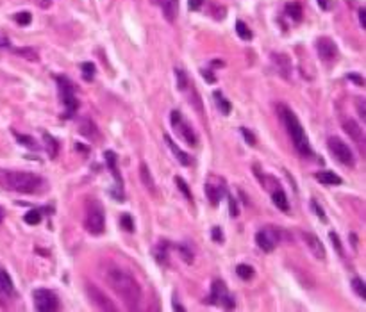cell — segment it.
Segmentation results:
<instances>
[{"label":"cell","mask_w":366,"mask_h":312,"mask_svg":"<svg viewBox=\"0 0 366 312\" xmlns=\"http://www.w3.org/2000/svg\"><path fill=\"white\" fill-rule=\"evenodd\" d=\"M256 243L263 251H274L279 243V230L275 227H265L256 234Z\"/></svg>","instance_id":"30bf717a"},{"label":"cell","mask_w":366,"mask_h":312,"mask_svg":"<svg viewBox=\"0 0 366 312\" xmlns=\"http://www.w3.org/2000/svg\"><path fill=\"white\" fill-rule=\"evenodd\" d=\"M157 4L161 5L163 14L168 22H174L177 16V7H179V0H157Z\"/></svg>","instance_id":"e0dca14e"},{"label":"cell","mask_w":366,"mask_h":312,"mask_svg":"<svg viewBox=\"0 0 366 312\" xmlns=\"http://www.w3.org/2000/svg\"><path fill=\"white\" fill-rule=\"evenodd\" d=\"M16 138H18V141H20V143H22V145H25V147H29V148H36L34 139H32V138H29V136L16 134Z\"/></svg>","instance_id":"d590c367"},{"label":"cell","mask_w":366,"mask_h":312,"mask_svg":"<svg viewBox=\"0 0 366 312\" xmlns=\"http://www.w3.org/2000/svg\"><path fill=\"white\" fill-rule=\"evenodd\" d=\"M213 239L216 241V243H222L223 241V232L220 227H213Z\"/></svg>","instance_id":"60d3db41"},{"label":"cell","mask_w":366,"mask_h":312,"mask_svg":"<svg viewBox=\"0 0 366 312\" xmlns=\"http://www.w3.org/2000/svg\"><path fill=\"white\" fill-rule=\"evenodd\" d=\"M120 225H122L127 232H134V223H132V218L129 216V214H123V216L120 218Z\"/></svg>","instance_id":"836d02e7"},{"label":"cell","mask_w":366,"mask_h":312,"mask_svg":"<svg viewBox=\"0 0 366 312\" xmlns=\"http://www.w3.org/2000/svg\"><path fill=\"white\" fill-rule=\"evenodd\" d=\"M236 273H238V277H240L241 280H250V278L254 277V268L249 264H240L236 268Z\"/></svg>","instance_id":"484cf974"},{"label":"cell","mask_w":366,"mask_h":312,"mask_svg":"<svg viewBox=\"0 0 366 312\" xmlns=\"http://www.w3.org/2000/svg\"><path fill=\"white\" fill-rule=\"evenodd\" d=\"M43 139H45V143H47L48 157H50V159H56L57 152H59V143H57L56 139H54L50 134H43Z\"/></svg>","instance_id":"603a6c76"},{"label":"cell","mask_w":366,"mask_h":312,"mask_svg":"<svg viewBox=\"0 0 366 312\" xmlns=\"http://www.w3.org/2000/svg\"><path fill=\"white\" fill-rule=\"evenodd\" d=\"M277 109H279L280 122L284 123V127H286V130H288V134H289V138H291L293 145H295L296 152L300 154V156H304V157L313 156L309 139H307V136H305L304 127H302L300 120L296 118V114L293 113L291 109L286 107V105H282V104H280Z\"/></svg>","instance_id":"3957f363"},{"label":"cell","mask_w":366,"mask_h":312,"mask_svg":"<svg viewBox=\"0 0 366 312\" xmlns=\"http://www.w3.org/2000/svg\"><path fill=\"white\" fill-rule=\"evenodd\" d=\"M316 50H318V56L323 61H332L338 56V47L331 38H320L316 41Z\"/></svg>","instance_id":"7c38bea8"},{"label":"cell","mask_w":366,"mask_h":312,"mask_svg":"<svg viewBox=\"0 0 366 312\" xmlns=\"http://www.w3.org/2000/svg\"><path fill=\"white\" fill-rule=\"evenodd\" d=\"M214 96H216V105H218V109L222 111V114H231V104H229V100H225L222 96V93H214Z\"/></svg>","instance_id":"4316f807"},{"label":"cell","mask_w":366,"mask_h":312,"mask_svg":"<svg viewBox=\"0 0 366 312\" xmlns=\"http://www.w3.org/2000/svg\"><path fill=\"white\" fill-rule=\"evenodd\" d=\"M316 180H320L325 186H340L343 182L340 175H336L334 171H320V173H316Z\"/></svg>","instance_id":"ffe728a7"},{"label":"cell","mask_w":366,"mask_h":312,"mask_svg":"<svg viewBox=\"0 0 366 312\" xmlns=\"http://www.w3.org/2000/svg\"><path fill=\"white\" fill-rule=\"evenodd\" d=\"M2 220H4V209L0 207V221H2Z\"/></svg>","instance_id":"f907efd6"},{"label":"cell","mask_w":366,"mask_h":312,"mask_svg":"<svg viewBox=\"0 0 366 312\" xmlns=\"http://www.w3.org/2000/svg\"><path fill=\"white\" fill-rule=\"evenodd\" d=\"M302 237H304L305 244L309 246V250L313 251V255L316 257V259L323 260L325 257H327V253H325V248H323L322 241H320L316 235L311 234V232H302Z\"/></svg>","instance_id":"5bb4252c"},{"label":"cell","mask_w":366,"mask_h":312,"mask_svg":"<svg viewBox=\"0 0 366 312\" xmlns=\"http://www.w3.org/2000/svg\"><path fill=\"white\" fill-rule=\"evenodd\" d=\"M272 196H274V204L277 205V209H280V211H284V213H288V211H289V202H288V196H286V193H284L280 187H277Z\"/></svg>","instance_id":"44dd1931"},{"label":"cell","mask_w":366,"mask_h":312,"mask_svg":"<svg viewBox=\"0 0 366 312\" xmlns=\"http://www.w3.org/2000/svg\"><path fill=\"white\" fill-rule=\"evenodd\" d=\"M359 22H361L363 29H366V9L365 7L359 9Z\"/></svg>","instance_id":"ee69618b"},{"label":"cell","mask_w":366,"mask_h":312,"mask_svg":"<svg viewBox=\"0 0 366 312\" xmlns=\"http://www.w3.org/2000/svg\"><path fill=\"white\" fill-rule=\"evenodd\" d=\"M358 111H359V116L365 122V100H358Z\"/></svg>","instance_id":"f6af8a7d"},{"label":"cell","mask_w":366,"mask_h":312,"mask_svg":"<svg viewBox=\"0 0 366 312\" xmlns=\"http://www.w3.org/2000/svg\"><path fill=\"white\" fill-rule=\"evenodd\" d=\"M84 227L92 235H100L105 229V214L104 207L96 198H90L86 204V216H84Z\"/></svg>","instance_id":"277c9868"},{"label":"cell","mask_w":366,"mask_h":312,"mask_svg":"<svg viewBox=\"0 0 366 312\" xmlns=\"http://www.w3.org/2000/svg\"><path fill=\"white\" fill-rule=\"evenodd\" d=\"M313 209H314V213H316V216H318L320 220H322V221H327V218H325V214H323V209L320 207L316 202H313Z\"/></svg>","instance_id":"b9f144b4"},{"label":"cell","mask_w":366,"mask_h":312,"mask_svg":"<svg viewBox=\"0 0 366 312\" xmlns=\"http://www.w3.org/2000/svg\"><path fill=\"white\" fill-rule=\"evenodd\" d=\"M352 287H354V291L358 293L359 298L366 300V287H365V282H363L361 278H354V280H352Z\"/></svg>","instance_id":"f546056e"},{"label":"cell","mask_w":366,"mask_h":312,"mask_svg":"<svg viewBox=\"0 0 366 312\" xmlns=\"http://www.w3.org/2000/svg\"><path fill=\"white\" fill-rule=\"evenodd\" d=\"M57 84H59V91H61L63 104H65L66 111H68V116L72 113H75L79 107V100L74 93V86L66 77H57Z\"/></svg>","instance_id":"9c48e42d"},{"label":"cell","mask_w":366,"mask_h":312,"mask_svg":"<svg viewBox=\"0 0 366 312\" xmlns=\"http://www.w3.org/2000/svg\"><path fill=\"white\" fill-rule=\"evenodd\" d=\"M209 304H220L225 309H234V298L229 295L225 284L222 280H214L213 289H211Z\"/></svg>","instance_id":"8fae6325"},{"label":"cell","mask_w":366,"mask_h":312,"mask_svg":"<svg viewBox=\"0 0 366 312\" xmlns=\"http://www.w3.org/2000/svg\"><path fill=\"white\" fill-rule=\"evenodd\" d=\"M316 2L322 9H329V0H316Z\"/></svg>","instance_id":"c3c4849f"},{"label":"cell","mask_w":366,"mask_h":312,"mask_svg":"<svg viewBox=\"0 0 366 312\" xmlns=\"http://www.w3.org/2000/svg\"><path fill=\"white\" fill-rule=\"evenodd\" d=\"M327 145H329V150H331V154L336 157V159L340 160L341 164L350 166V168L356 164V159H354L352 150H350V147L345 143L343 139H340V138H329Z\"/></svg>","instance_id":"5b68a950"},{"label":"cell","mask_w":366,"mask_h":312,"mask_svg":"<svg viewBox=\"0 0 366 312\" xmlns=\"http://www.w3.org/2000/svg\"><path fill=\"white\" fill-rule=\"evenodd\" d=\"M165 141H166V143H168L170 150H172V152H174V156L177 157V160H179L181 164H183V166H189V164H191V159H189V156H187L186 152H183V150H181V148L174 143V139H172L168 134L165 136Z\"/></svg>","instance_id":"ac0fdd59"},{"label":"cell","mask_w":366,"mask_h":312,"mask_svg":"<svg viewBox=\"0 0 366 312\" xmlns=\"http://www.w3.org/2000/svg\"><path fill=\"white\" fill-rule=\"evenodd\" d=\"M286 14H288L291 20H295V22H300L302 20V7L298 2H289V4H286Z\"/></svg>","instance_id":"7402d4cb"},{"label":"cell","mask_w":366,"mask_h":312,"mask_svg":"<svg viewBox=\"0 0 366 312\" xmlns=\"http://www.w3.org/2000/svg\"><path fill=\"white\" fill-rule=\"evenodd\" d=\"M174 311H186L181 304H174Z\"/></svg>","instance_id":"681fc988"},{"label":"cell","mask_w":366,"mask_h":312,"mask_svg":"<svg viewBox=\"0 0 366 312\" xmlns=\"http://www.w3.org/2000/svg\"><path fill=\"white\" fill-rule=\"evenodd\" d=\"M329 237H331V241H332V244H334L336 246V250H338V253H343V250H341V243H340V237H338V234H334V232H331V234H329Z\"/></svg>","instance_id":"ab89813d"},{"label":"cell","mask_w":366,"mask_h":312,"mask_svg":"<svg viewBox=\"0 0 366 312\" xmlns=\"http://www.w3.org/2000/svg\"><path fill=\"white\" fill-rule=\"evenodd\" d=\"M202 75H204V78L207 80V82H214V75L209 74V70H204V72H202Z\"/></svg>","instance_id":"bcb514c9"},{"label":"cell","mask_w":366,"mask_h":312,"mask_svg":"<svg viewBox=\"0 0 366 312\" xmlns=\"http://www.w3.org/2000/svg\"><path fill=\"white\" fill-rule=\"evenodd\" d=\"M202 4H204V0H189V2H187V5H189L191 11H198V9L202 7Z\"/></svg>","instance_id":"7bdbcfd3"},{"label":"cell","mask_w":366,"mask_h":312,"mask_svg":"<svg viewBox=\"0 0 366 312\" xmlns=\"http://www.w3.org/2000/svg\"><path fill=\"white\" fill-rule=\"evenodd\" d=\"M229 211H231L232 218H236L238 214H240V209H238V204H236V198H232V196H229Z\"/></svg>","instance_id":"74e56055"},{"label":"cell","mask_w":366,"mask_h":312,"mask_svg":"<svg viewBox=\"0 0 366 312\" xmlns=\"http://www.w3.org/2000/svg\"><path fill=\"white\" fill-rule=\"evenodd\" d=\"M14 52H16L18 56L29 59V61H38V54H36V50H32V48H16Z\"/></svg>","instance_id":"4dcf8cb0"},{"label":"cell","mask_w":366,"mask_h":312,"mask_svg":"<svg viewBox=\"0 0 366 312\" xmlns=\"http://www.w3.org/2000/svg\"><path fill=\"white\" fill-rule=\"evenodd\" d=\"M170 122H172V127L175 129V132H179L181 138L186 141L189 147H196V143H198V139H196V134L193 132V129L189 125H187V122L183 118V114L179 113V111H174L170 116Z\"/></svg>","instance_id":"52a82bcc"},{"label":"cell","mask_w":366,"mask_h":312,"mask_svg":"<svg viewBox=\"0 0 366 312\" xmlns=\"http://www.w3.org/2000/svg\"><path fill=\"white\" fill-rule=\"evenodd\" d=\"M0 186L4 189L23 193V195H38L47 189V180L29 171H14V169H0Z\"/></svg>","instance_id":"7a4b0ae2"},{"label":"cell","mask_w":366,"mask_h":312,"mask_svg":"<svg viewBox=\"0 0 366 312\" xmlns=\"http://www.w3.org/2000/svg\"><path fill=\"white\" fill-rule=\"evenodd\" d=\"M14 20H16L20 25H29V23H31V20H32V16H31V13L22 11V13H18L16 16H14Z\"/></svg>","instance_id":"e575fe53"},{"label":"cell","mask_w":366,"mask_h":312,"mask_svg":"<svg viewBox=\"0 0 366 312\" xmlns=\"http://www.w3.org/2000/svg\"><path fill=\"white\" fill-rule=\"evenodd\" d=\"M175 78H177V87H179L181 91H184L187 87V75L184 70L181 68H175Z\"/></svg>","instance_id":"83f0119b"},{"label":"cell","mask_w":366,"mask_h":312,"mask_svg":"<svg viewBox=\"0 0 366 312\" xmlns=\"http://www.w3.org/2000/svg\"><path fill=\"white\" fill-rule=\"evenodd\" d=\"M32 300H34V307L39 312H54L59 309V300H57L56 293L48 289H36L32 293Z\"/></svg>","instance_id":"8992f818"},{"label":"cell","mask_w":366,"mask_h":312,"mask_svg":"<svg viewBox=\"0 0 366 312\" xmlns=\"http://www.w3.org/2000/svg\"><path fill=\"white\" fill-rule=\"evenodd\" d=\"M104 280L114 295L120 296L129 311H138L141 302V287L129 271L120 266L107 264L104 269Z\"/></svg>","instance_id":"6da1fadb"},{"label":"cell","mask_w":366,"mask_h":312,"mask_svg":"<svg viewBox=\"0 0 366 312\" xmlns=\"http://www.w3.org/2000/svg\"><path fill=\"white\" fill-rule=\"evenodd\" d=\"M81 70H83V75L86 80H92V78L95 77V66H93L92 63H83V65H81Z\"/></svg>","instance_id":"d6a6232c"},{"label":"cell","mask_w":366,"mask_h":312,"mask_svg":"<svg viewBox=\"0 0 366 312\" xmlns=\"http://www.w3.org/2000/svg\"><path fill=\"white\" fill-rule=\"evenodd\" d=\"M349 78H352V80H356V82H358L359 86H365V80H363L361 77H358V75H349Z\"/></svg>","instance_id":"7dc6e473"},{"label":"cell","mask_w":366,"mask_h":312,"mask_svg":"<svg viewBox=\"0 0 366 312\" xmlns=\"http://www.w3.org/2000/svg\"><path fill=\"white\" fill-rule=\"evenodd\" d=\"M11 296H14L13 280H11V277H9V273L5 269L0 268V302L4 304L5 300H9Z\"/></svg>","instance_id":"9a60e30c"},{"label":"cell","mask_w":366,"mask_h":312,"mask_svg":"<svg viewBox=\"0 0 366 312\" xmlns=\"http://www.w3.org/2000/svg\"><path fill=\"white\" fill-rule=\"evenodd\" d=\"M204 189H205V195H207V198H209V202L213 205H216L220 202V200L223 198V196L227 195V189H225V186H216V184H211V182H207L204 186Z\"/></svg>","instance_id":"2e32d148"},{"label":"cell","mask_w":366,"mask_h":312,"mask_svg":"<svg viewBox=\"0 0 366 312\" xmlns=\"http://www.w3.org/2000/svg\"><path fill=\"white\" fill-rule=\"evenodd\" d=\"M236 32H238V36H240L241 39H245V41L252 39V31H250L249 25H247L245 22H241V20L236 22Z\"/></svg>","instance_id":"d4e9b609"},{"label":"cell","mask_w":366,"mask_h":312,"mask_svg":"<svg viewBox=\"0 0 366 312\" xmlns=\"http://www.w3.org/2000/svg\"><path fill=\"white\" fill-rule=\"evenodd\" d=\"M343 129H345V132L354 139V143L358 145L363 152H365V132H363V129L359 127V123L354 122L352 118H349V120H345L343 122Z\"/></svg>","instance_id":"4fadbf2b"},{"label":"cell","mask_w":366,"mask_h":312,"mask_svg":"<svg viewBox=\"0 0 366 312\" xmlns=\"http://www.w3.org/2000/svg\"><path fill=\"white\" fill-rule=\"evenodd\" d=\"M241 134H243L245 141H247V143H249L250 147H254V145H256V138H254V134H252V132H250L249 129H245V127H241Z\"/></svg>","instance_id":"8d00e7d4"},{"label":"cell","mask_w":366,"mask_h":312,"mask_svg":"<svg viewBox=\"0 0 366 312\" xmlns=\"http://www.w3.org/2000/svg\"><path fill=\"white\" fill-rule=\"evenodd\" d=\"M175 184H177V187H179V189L183 191V195L186 196V198L189 200V202H191L193 196H191V191H189V187H187L186 180H184V178H181V177H175Z\"/></svg>","instance_id":"1f68e13d"},{"label":"cell","mask_w":366,"mask_h":312,"mask_svg":"<svg viewBox=\"0 0 366 312\" xmlns=\"http://www.w3.org/2000/svg\"><path fill=\"white\" fill-rule=\"evenodd\" d=\"M140 175H141V180H143V184L147 186V189H150V191L156 189V184H154V178H152V175H150V171H148L147 164L140 166Z\"/></svg>","instance_id":"cb8c5ba5"},{"label":"cell","mask_w":366,"mask_h":312,"mask_svg":"<svg viewBox=\"0 0 366 312\" xmlns=\"http://www.w3.org/2000/svg\"><path fill=\"white\" fill-rule=\"evenodd\" d=\"M272 59H274L275 66L279 68V74L282 75V77H289L291 65H289L288 56H284V54H274V56H272Z\"/></svg>","instance_id":"d6986e66"},{"label":"cell","mask_w":366,"mask_h":312,"mask_svg":"<svg viewBox=\"0 0 366 312\" xmlns=\"http://www.w3.org/2000/svg\"><path fill=\"white\" fill-rule=\"evenodd\" d=\"M104 157H105V162L109 164V168H111V169L116 168V156H114V152H105V154H104Z\"/></svg>","instance_id":"f35d334b"},{"label":"cell","mask_w":366,"mask_h":312,"mask_svg":"<svg viewBox=\"0 0 366 312\" xmlns=\"http://www.w3.org/2000/svg\"><path fill=\"white\" fill-rule=\"evenodd\" d=\"M86 295H88V298H90V302H92L98 311H107V312L116 311V305H114L113 302L105 296V293H102L95 284H86Z\"/></svg>","instance_id":"ba28073f"},{"label":"cell","mask_w":366,"mask_h":312,"mask_svg":"<svg viewBox=\"0 0 366 312\" xmlns=\"http://www.w3.org/2000/svg\"><path fill=\"white\" fill-rule=\"evenodd\" d=\"M23 220H25L27 225H38L39 221H41V213H39L38 209H34V211H29V213L23 216Z\"/></svg>","instance_id":"f1b7e54d"}]
</instances>
